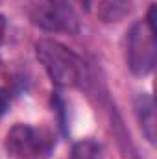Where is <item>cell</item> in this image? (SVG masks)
<instances>
[{
	"label": "cell",
	"instance_id": "7a4b0ae2",
	"mask_svg": "<svg viewBox=\"0 0 157 159\" xmlns=\"http://www.w3.org/2000/svg\"><path fill=\"white\" fill-rule=\"evenodd\" d=\"M56 144L50 129L15 124L6 135V152L13 159H48Z\"/></svg>",
	"mask_w": 157,
	"mask_h": 159
},
{
	"label": "cell",
	"instance_id": "8992f818",
	"mask_svg": "<svg viewBox=\"0 0 157 159\" xmlns=\"http://www.w3.org/2000/svg\"><path fill=\"white\" fill-rule=\"evenodd\" d=\"M131 9V0H104L100 4V17L105 22H117Z\"/></svg>",
	"mask_w": 157,
	"mask_h": 159
},
{
	"label": "cell",
	"instance_id": "ba28073f",
	"mask_svg": "<svg viewBox=\"0 0 157 159\" xmlns=\"http://www.w3.org/2000/svg\"><path fill=\"white\" fill-rule=\"evenodd\" d=\"M7 104H9V96H7L6 89H2V87H0V115L7 109Z\"/></svg>",
	"mask_w": 157,
	"mask_h": 159
},
{
	"label": "cell",
	"instance_id": "277c9868",
	"mask_svg": "<svg viewBox=\"0 0 157 159\" xmlns=\"http://www.w3.org/2000/svg\"><path fill=\"white\" fill-rule=\"evenodd\" d=\"M32 19L41 28L50 32H76L78 17L67 0H44L34 7Z\"/></svg>",
	"mask_w": 157,
	"mask_h": 159
},
{
	"label": "cell",
	"instance_id": "9c48e42d",
	"mask_svg": "<svg viewBox=\"0 0 157 159\" xmlns=\"http://www.w3.org/2000/svg\"><path fill=\"white\" fill-rule=\"evenodd\" d=\"M4 34H6V19L4 15H0V43L4 39Z\"/></svg>",
	"mask_w": 157,
	"mask_h": 159
},
{
	"label": "cell",
	"instance_id": "3957f363",
	"mask_svg": "<svg viewBox=\"0 0 157 159\" xmlns=\"http://www.w3.org/2000/svg\"><path fill=\"white\" fill-rule=\"evenodd\" d=\"M155 34L139 20L131 26L128 34V65L133 74L146 76L155 67Z\"/></svg>",
	"mask_w": 157,
	"mask_h": 159
},
{
	"label": "cell",
	"instance_id": "6da1fadb",
	"mask_svg": "<svg viewBox=\"0 0 157 159\" xmlns=\"http://www.w3.org/2000/svg\"><path fill=\"white\" fill-rule=\"evenodd\" d=\"M35 54L56 85L72 87L81 80V61L65 44L54 39H41L35 44Z\"/></svg>",
	"mask_w": 157,
	"mask_h": 159
},
{
	"label": "cell",
	"instance_id": "5b68a950",
	"mask_svg": "<svg viewBox=\"0 0 157 159\" xmlns=\"http://www.w3.org/2000/svg\"><path fill=\"white\" fill-rule=\"evenodd\" d=\"M137 115L141 120V128L142 133L146 135V139L150 143H155V107H154V100L148 94H139L137 102Z\"/></svg>",
	"mask_w": 157,
	"mask_h": 159
},
{
	"label": "cell",
	"instance_id": "52a82bcc",
	"mask_svg": "<svg viewBox=\"0 0 157 159\" xmlns=\"http://www.w3.org/2000/svg\"><path fill=\"white\" fill-rule=\"evenodd\" d=\"M70 159H102V148L94 141H79L72 148Z\"/></svg>",
	"mask_w": 157,
	"mask_h": 159
}]
</instances>
